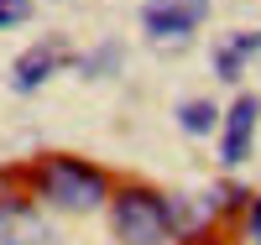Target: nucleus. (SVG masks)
<instances>
[{
  "mask_svg": "<svg viewBox=\"0 0 261 245\" xmlns=\"http://www.w3.org/2000/svg\"><path fill=\"white\" fill-rule=\"evenodd\" d=\"M32 183H37V193L47 198V204L73 209V214L99 209L105 198H110V177H105L99 167H89V162H73V157H47L37 167Z\"/></svg>",
  "mask_w": 261,
  "mask_h": 245,
  "instance_id": "1",
  "label": "nucleus"
},
{
  "mask_svg": "<svg viewBox=\"0 0 261 245\" xmlns=\"http://www.w3.org/2000/svg\"><path fill=\"white\" fill-rule=\"evenodd\" d=\"M204 16H209V0H151L141 11V26L151 42H183L204 26Z\"/></svg>",
  "mask_w": 261,
  "mask_h": 245,
  "instance_id": "3",
  "label": "nucleus"
},
{
  "mask_svg": "<svg viewBox=\"0 0 261 245\" xmlns=\"http://www.w3.org/2000/svg\"><path fill=\"white\" fill-rule=\"evenodd\" d=\"M256 115H261V104L256 94H241L230 104V115H225V162H246L251 157V136H256Z\"/></svg>",
  "mask_w": 261,
  "mask_h": 245,
  "instance_id": "6",
  "label": "nucleus"
},
{
  "mask_svg": "<svg viewBox=\"0 0 261 245\" xmlns=\"http://www.w3.org/2000/svg\"><path fill=\"white\" fill-rule=\"evenodd\" d=\"M110 219H115V235L125 245H162L172 235L167 204H162V193H151V188H120L110 198Z\"/></svg>",
  "mask_w": 261,
  "mask_h": 245,
  "instance_id": "2",
  "label": "nucleus"
},
{
  "mask_svg": "<svg viewBox=\"0 0 261 245\" xmlns=\"http://www.w3.org/2000/svg\"><path fill=\"white\" fill-rule=\"evenodd\" d=\"M214 120H220V110H214L209 99H183L178 104V125L188 130V136H209Z\"/></svg>",
  "mask_w": 261,
  "mask_h": 245,
  "instance_id": "8",
  "label": "nucleus"
},
{
  "mask_svg": "<svg viewBox=\"0 0 261 245\" xmlns=\"http://www.w3.org/2000/svg\"><path fill=\"white\" fill-rule=\"evenodd\" d=\"M261 52V32H241V37H230L220 52H214V68H220V78H241L246 68V58Z\"/></svg>",
  "mask_w": 261,
  "mask_h": 245,
  "instance_id": "7",
  "label": "nucleus"
},
{
  "mask_svg": "<svg viewBox=\"0 0 261 245\" xmlns=\"http://www.w3.org/2000/svg\"><path fill=\"white\" fill-rule=\"evenodd\" d=\"M63 63H68V47L63 42H37V47H27L16 58V68H11V84L21 89V94H32V89H42Z\"/></svg>",
  "mask_w": 261,
  "mask_h": 245,
  "instance_id": "5",
  "label": "nucleus"
},
{
  "mask_svg": "<svg viewBox=\"0 0 261 245\" xmlns=\"http://www.w3.org/2000/svg\"><path fill=\"white\" fill-rule=\"evenodd\" d=\"M0 245H63V240L32 204L6 198V204H0Z\"/></svg>",
  "mask_w": 261,
  "mask_h": 245,
  "instance_id": "4",
  "label": "nucleus"
},
{
  "mask_svg": "<svg viewBox=\"0 0 261 245\" xmlns=\"http://www.w3.org/2000/svg\"><path fill=\"white\" fill-rule=\"evenodd\" d=\"M251 235H256V245H261V198L251 204Z\"/></svg>",
  "mask_w": 261,
  "mask_h": 245,
  "instance_id": "10",
  "label": "nucleus"
},
{
  "mask_svg": "<svg viewBox=\"0 0 261 245\" xmlns=\"http://www.w3.org/2000/svg\"><path fill=\"white\" fill-rule=\"evenodd\" d=\"M32 16V0H0V32L6 26H21Z\"/></svg>",
  "mask_w": 261,
  "mask_h": 245,
  "instance_id": "9",
  "label": "nucleus"
}]
</instances>
